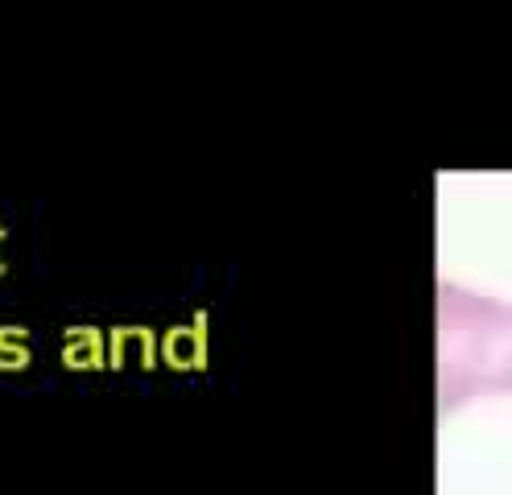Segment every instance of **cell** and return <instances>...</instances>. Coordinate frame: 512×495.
Listing matches in <instances>:
<instances>
[{
	"instance_id": "obj_1",
	"label": "cell",
	"mask_w": 512,
	"mask_h": 495,
	"mask_svg": "<svg viewBox=\"0 0 512 495\" xmlns=\"http://www.w3.org/2000/svg\"><path fill=\"white\" fill-rule=\"evenodd\" d=\"M512 388V306L463 285L438 289V401L459 409Z\"/></svg>"
},
{
	"instance_id": "obj_2",
	"label": "cell",
	"mask_w": 512,
	"mask_h": 495,
	"mask_svg": "<svg viewBox=\"0 0 512 495\" xmlns=\"http://www.w3.org/2000/svg\"><path fill=\"white\" fill-rule=\"evenodd\" d=\"M29 363V347H0V368L5 372H17Z\"/></svg>"
},
{
	"instance_id": "obj_3",
	"label": "cell",
	"mask_w": 512,
	"mask_h": 495,
	"mask_svg": "<svg viewBox=\"0 0 512 495\" xmlns=\"http://www.w3.org/2000/svg\"><path fill=\"white\" fill-rule=\"evenodd\" d=\"M0 347H25V326H0Z\"/></svg>"
},
{
	"instance_id": "obj_4",
	"label": "cell",
	"mask_w": 512,
	"mask_h": 495,
	"mask_svg": "<svg viewBox=\"0 0 512 495\" xmlns=\"http://www.w3.org/2000/svg\"><path fill=\"white\" fill-rule=\"evenodd\" d=\"M0 248H5V223H0ZM0 273H5V256H0Z\"/></svg>"
}]
</instances>
